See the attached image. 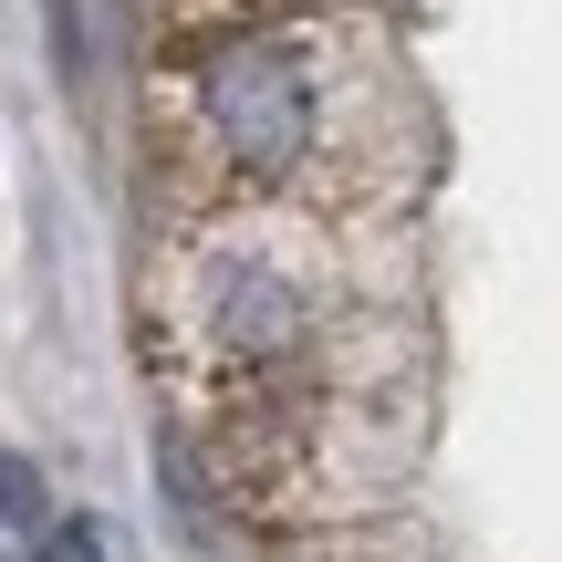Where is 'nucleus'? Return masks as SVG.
<instances>
[{"label": "nucleus", "instance_id": "obj_5", "mask_svg": "<svg viewBox=\"0 0 562 562\" xmlns=\"http://www.w3.org/2000/svg\"><path fill=\"white\" fill-rule=\"evenodd\" d=\"M32 562H104V531L74 521V510H53V521L32 531Z\"/></svg>", "mask_w": 562, "mask_h": 562}, {"label": "nucleus", "instance_id": "obj_3", "mask_svg": "<svg viewBox=\"0 0 562 562\" xmlns=\"http://www.w3.org/2000/svg\"><path fill=\"white\" fill-rule=\"evenodd\" d=\"M53 521V490H42V469L21 459V448H0V531H42Z\"/></svg>", "mask_w": 562, "mask_h": 562}, {"label": "nucleus", "instance_id": "obj_2", "mask_svg": "<svg viewBox=\"0 0 562 562\" xmlns=\"http://www.w3.org/2000/svg\"><path fill=\"white\" fill-rule=\"evenodd\" d=\"M167 125L209 199H281L344 220L396 178L417 94L364 11H240L178 53Z\"/></svg>", "mask_w": 562, "mask_h": 562}, {"label": "nucleus", "instance_id": "obj_1", "mask_svg": "<svg viewBox=\"0 0 562 562\" xmlns=\"http://www.w3.org/2000/svg\"><path fill=\"white\" fill-rule=\"evenodd\" d=\"M157 355L188 396L220 417L229 448H281L292 469H344V438H385V302L364 292L355 240L334 209L281 199H220L167 240L157 292Z\"/></svg>", "mask_w": 562, "mask_h": 562}, {"label": "nucleus", "instance_id": "obj_4", "mask_svg": "<svg viewBox=\"0 0 562 562\" xmlns=\"http://www.w3.org/2000/svg\"><path fill=\"white\" fill-rule=\"evenodd\" d=\"M42 42H53V74L63 83L94 74V21H83V0H42Z\"/></svg>", "mask_w": 562, "mask_h": 562}]
</instances>
